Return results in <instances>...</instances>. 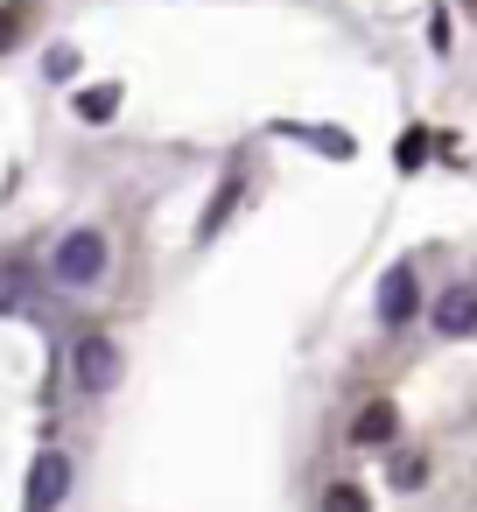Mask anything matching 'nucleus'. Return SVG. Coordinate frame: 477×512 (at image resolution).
I'll return each instance as SVG.
<instances>
[{
  "mask_svg": "<svg viewBox=\"0 0 477 512\" xmlns=\"http://www.w3.org/2000/svg\"><path fill=\"white\" fill-rule=\"evenodd\" d=\"M106 267H113L106 232H71V239L50 253V274H57L64 288H99V281H106Z\"/></svg>",
  "mask_w": 477,
  "mask_h": 512,
  "instance_id": "nucleus-1",
  "label": "nucleus"
},
{
  "mask_svg": "<svg viewBox=\"0 0 477 512\" xmlns=\"http://www.w3.org/2000/svg\"><path fill=\"white\" fill-rule=\"evenodd\" d=\"M414 316H421V274L400 260V267H386V281H379V323L400 330V323H414Z\"/></svg>",
  "mask_w": 477,
  "mask_h": 512,
  "instance_id": "nucleus-2",
  "label": "nucleus"
},
{
  "mask_svg": "<svg viewBox=\"0 0 477 512\" xmlns=\"http://www.w3.org/2000/svg\"><path fill=\"white\" fill-rule=\"evenodd\" d=\"M113 379H120V344L113 337H85L78 344V386L85 393H106Z\"/></svg>",
  "mask_w": 477,
  "mask_h": 512,
  "instance_id": "nucleus-3",
  "label": "nucleus"
},
{
  "mask_svg": "<svg viewBox=\"0 0 477 512\" xmlns=\"http://www.w3.org/2000/svg\"><path fill=\"white\" fill-rule=\"evenodd\" d=\"M435 330L442 337H470L477 330V288H449V295H435Z\"/></svg>",
  "mask_w": 477,
  "mask_h": 512,
  "instance_id": "nucleus-4",
  "label": "nucleus"
},
{
  "mask_svg": "<svg viewBox=\"0 0 477 512\" xmlns=\"http://www.w3.org/2000/svg\"><path fill=\"white\" fill-rule=\"evenodd\" d=\"M64 491H71V463H64V456H43L36 477H29V505H36V512H57Z\"/></svg>",
  "mask_w": 477,
  "mask_h": 512,
  "instance_id": "nucleus-5",
  "label": "nucleus"
},
{
  "mask_svg": "<svg viewBox=\"0 0 477 512\" xmlns=\"http://www.w3.org/2000/svg\"><path fill=\"white\" fill-rule=\"evenodd\" d=\"M351 435H358L365 449H386V442L400 435V421H393V407L379 400V407H365V414H358V428H351Z\"/></svg>",
  "mask_w": 477,
  "mask_h": 512,
  "instance_id": "nucleus-6",
  "label": "nucleus"
},
{
  "mask_svg": "<svg viewBox=\"0 0 477 512\" xmlns=\"http://www.w3.org/2000/svg\"><path fill=\"white\" fill-rule=\"evenodd\" d=\"M323 512H372V498H365L358 484H330V491H323Z\"/></svg>",
  "mask_w": 477,
  "mask_h": 512,
  "instance_id": "nucleus-7",
  "label": "nucleus"
}]
</instances>
